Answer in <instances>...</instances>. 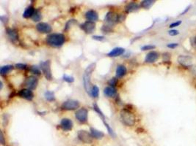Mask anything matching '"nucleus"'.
I'll list each match as a JSON object with an SVG mask.
<instances>
[{
	"mask_svg": "<svg viewBox=\"0 0 196 146\" xmlns=\"http://www.w3.org/2000/svg\"><path fill=\"white\" fill-rule=\"evenodd\" d=\"M46 43L49 45L54 48H60L64 44L66 41V36L63 34L53 33L46 36Z\"/></svg>",
	"mask_w": 196,
	"mask_h": 146,
	"instance_id": "nucleus-1",
	"label": "nucleus"
},
{
	"mask_svg": "<svg viewBox=\"0 0 196 146\" xmlns=\"http://www.w3.org/2000/svg\"><path fill=\"white\" fill-rule=\"evenodd\" d=\"M96 63H93V64H90L88 67L86 68L85 71H84V75H83V83H84V88L85 91H87V93L90 94L91 93V90L92 88L93 85L91 84V75H92L93 72L95 70L96 68Z\"/></svg>",
	"mask_w": 196,
	"mask_h": 146,
	"instance_id": "nucleus-2",
	"label": "nucleus"
},
{
	"mask_svg": "<svg viewBox=\"0 0 196 146\" xmlns=\"http://www.w3.org/2000/svg\"><path fill=\"white\" fill-rule=\"evenodd\" d=\"M121 119L123 123L127 126H134L136 121L133 113L127 109H123L121 111Z\"/></svg>",
	"mask_w": 196,
	"mask_h": 146,
	"instance_id": "nucleus-3",
	"label": "nucleus"
},
{
	"mask_svg": "<svg viewBox=\"0 0 196 146\" xmlns=\"http://www.w3.org/2000/svg\"><path fill=\"white\" fill-rule=\"evenodd\" d=\"M40 70L43 72L45 78L49 81L52 79V70H51V62L50 61H46L40 62Z\"/></svg>",
	"mask_w": 196,
	"mask_h": 146,
	"instance_id": "nucleus-4",
	"label": "nucleus"
},
{
	"mask_svg": "<svg viewBox=\"0 0 196 146\" xmlns=\"http://www.w3.org/2000/svg\"><path fill=\"white\" fill-rule=\"evenodd\" d=\"M77 136H78L79 139L84 143L91 144L93 142V137L92 134L85 130H80L77 133Z\"/></svg>",
	"mask_w": 196,
	"mask_h": 146,
	"instance_id": "nucleus-5",
	"label": "nucleus"
},
{
	"mask_svg": "<svg viewBox=\"0 0 196 146\" xmlns=\"http://www.w3.org/2000/svg\"><path fill=\"white\" fill-rule=\"evenodd\" d=\"M80 107V103L77 100H73V99H70V100L66 101L63 103L61 107L62 109L66 110H77Z\"/></svg>",
	"mask_w": 196,
	"mask_h": 146,
	"instance_id": "nucleus-6",
	"label": "nucleus"
},
{
	"mask_svg": "<svg viewBox=\"0 0 196 146\" xmlns=\"http://www.w3.org/2000/svg\"><path fill=\"white\" fill-rule=\"evenodd\" d=\"M87 116H88V111L86 108H80L75 113V117L77 120L80 123H84L87 121Z\"/></svg>",
	"mask_w": 196,
	"mask_h": 146,
	"instance_id": "nucleus-7",
	"label": "nucleus"
},
{
	"mask_svg": "<svg viewBox=\"0 0 196 146\" xmlns=\"http://www.w3.org/2000/svg\"><path fill=\"white\" fill-rule=\"evenodd\" d=\"M177 61L182 67H185V68H188V67H190L193 65V58L190 56L181 55L178 57Z\"/></svg>",
	"mask_w": 196,
	"mask_h": 146,
	"instance_id": "nucleus-8",
	"label": "nucleus"
},
{
	"mask_svg": "<svg viewBox=\"0 0 196 146\" xmlns=\"http://www.w3.org/2000/svg\"><path fill=\"white\" fill-rule=\"evenodd\" d=\"M119 21H121V16L114 12H107L105 16V21L107 22L110 24H114L115 23H118Z\"/></svg>",
	"mask_w": 196,
	"mask_h": 146,
	"instance_id": "nucleus-9",
	"label": "nucleus"
},
{
	"mask_svg": "<svg viewBox=\"0 0 196 146\" xmlns=\"http://www.w3.org/2000/svg\"><path fill=\"white\" fill-rule=\"evenodd\" d=\"M38 84V80L35 76H29L28 77L25 81V85L28 89L34 90L37 88Z\"/></svg>",
	"mask_w": 196,
	"mask_h": 146,
	"instance_id": "nucleus-10",
	"label": "nucleus"
},
{
	"mask_svg": "<svg viewBox=\"0 0 196 146\" xmlns=\"http://www.w3.org/2000/svg\"><path fill=\"white\" fill-rule=\"evenodd\" d=\"M81 28L85 33L92 34L96 30V23L95 22L87 21L81 25Z\"/></svg>",
	"mask_w": 196,
	"mask_h": 146,
	"instance_id": "nucleus-11",
	"label": "nucleus"
},
{
	"mask_svg": "<svg viewBox=\"0 0 196 146\" xmlns=\"http://www.w3.org/2000/svg\"><path fill=\"white\" fill-rule=\"evenodd\" d=\"M73 126H74V123L73 121L70 119L69 118H63L60 121V127L62 128V129L63 131L68 132L73 129Z\"/></svg>",
	"mask_w": 196,
	"mask_h": 146,
	"instance_id": "nucleus-12",
	"label": "nucleus"
},
{
	"mask_svg": "<svg viewBox=\"0 0 196 146\" xmlns=\"http://www.w3.org/2000/svg\"><path fill=\"white\" fill-rule=\"evenodd\" d=\"M36 29L40 33L48 34L52 32V26L47 23L40 22V23H38L36 25Z\"/></svg>",
	"mask_w": 196,
	"mask_h": 146,
	"instance_id": "nucleus-13",
	"label": "nucleus"
},
{
	"mask_svg": "<svg viewBox=\"0 0 196 146\" xmlns=\"http://www.w3.org/2000/svg\"><path fill=\"white\" fill-rule=\"evenodd\" d=\"M18 94H19V96H20V97L24 98V99L29 101L32 100V99H33L34 97L33 92H32L30 89H28V88H24V89H22L21 91H19Z\"/></svg>",
	"mask_w": 196,
	"mask_h": 146,
	"instance_id": "nucleus-14",
	"label": "nucleus"
},
{
	"mask_svg": "<svg viewBox=\"0 0 196 146\" xmlns=\"http://www.w3.org/2000/svg\"><path fill=\"white\" fill-rule=\"evenodd\" d=\"M159 57V54L156 51H151L146 56L145 58V62L151 64V63L156 62Z\"/></svg>",
	"mask_w": 196,
	"mask_h": 146,
	"instance_id": "nucleus-15",
	"label": "nucleus"
},
{
	"mask_svg": "<svg viewBox=\"0 0 196 146\" xmlns=\"http://www.w3.org/2000/svg\"><path fill=\"white\" fill-rule=\"evenodd\" d=\"M85 18L89 21L95 22L98 21V15L96 11L93 10H88L86 12Z\"/></svg>",
	"mask_w": 196,
	"mask_h": 146,
	"instance_id": "nucleus-16",
	"label": "nucleus"
},
{
	"mask_svg": "<svg viewBox=\"0 0 196 146\" xmlns=\"http://www.w3.org/2000/svg\"><path fill=\"white\" fill-rule=\"evenodd\" d=\"M124 52H125V49L121 47H117L110 50L107 53V56L109 57H118L123 54Z\"/></svg>",
	"mask_w": 196,
	"mask_h": 146,
	"instance_id": "nucleus-17",
	"label": "nucleus"
},
{
	"mask_svg": "<svg viewBox=\"0 0 196 146\" xmlns=\"http://www.w3.org/2000/svg\"><path fill=\"white\" fill-rule=\"evenodd\" d=\"M7 34H8V37H9L10 40L12 42H16L19 39V34H18V32L15 29H10V28H8L7 29Z\"/></svg>",
	"mask_w": 196,
	"mask_h": 146,
	"instance_id": "nucleus-18",
	"label": "nucleus"
},
{
	"mask_svg": "<svg viewBox=\"0 0 196 146\" xmlns=\"http://www.w3.org/2000/svg\"><path fill=\"white\" fill-rule=\"evenodd\" d=\"M104 94L107 97H114L116 96L117 91L114 87L107 86L104 88Z\"/></svg>",
	"mask_w": 196,
	"mask_h": 146,
	"instance_id": "nucleus-19",
	"label": "nucleus"
},
{
	"mask_svg": "<svg viewBox=\"0 0 196 146\" xmlns=\"http://www.w3.org/2000/svg\"><path fill=\"white\" fill-rule=\"evenodd\" d=\"M127 72L126 67L123 65H118L116 68V72H115V75H116L117 78H121L123 76H125Z\"/></svg>",
	"mask_w": 196,
	"mask_h": 146,
	"instance_id": "nucleus-20",
	"label": "nucleus"
},
{
	"mask_svg": "<svg viewBox=\"0 0 196 146\" xmlns=\"http://www.w3.org/2000/svg\"><path fill=\"white\" fill-rule=\"evenodd\" d=\"M139 8L140 6L137 3H136V2H130V3H129L125 7V11L127 13H129V12H132L137 10Z\"/></svg>",
	"mask_w": 196,
	"mask_h": 146,
	"instance_id": "nucleus-21",
	"label": "nucleus"
},
{
	"mask_svg": "<svg viewBox=\"0 0 196 146\" xmlns=\"http://www.w3.org/2000/svg\"><path fill=\"white\" fill-rule=\"evenodd\" d=\"M91 134H92L93 137L96 139H101L104 137V132L93 127L91 128Z\"/></svg>",
	"mask_w": 196,
	"mask_h": 146,
	"instance_id": "nucleus-22",
	"label": "nucleus"
},
{
	"mask_svg": "<svg viewBox=\"0 0 196 146\" xmlns=\"http://www.w3.org/2000/svg\"><path fill=\"white\" fill-rule=\"evenodd\" d=\"M35 10L33 7L32 6L28 7V8L25 10L24 12L23 18H32V15H33L34 13H35Z\"/></svg>",
	"mask_w": 196,
	"mask_h": 146,
	"instance_id": "nucleus-23",
	"label": "nucleus"
},
{
	"mask_svg": "<svg viewBox=\"0 0 196 146\" xmlns=\"http://www.w3.org/2000/svg\"><path fill=\"white\" fill-rule=\"evenodd\" d=\"M13 70V67L12 65L2 66L0 69V74L2 75H5L10 72Z\"/></svg>",
	"mask_w": 196,
	"mask_h": 146,
	"instance_id": "nucleus-24",
	"label": "nucleus"
},
{
	"mask_svg": "<svg viewBox=\"0 0 196 146\" xmlns=\"http://www.w3.org/2000/svg\"><path fill=\"white\" fill-rule=\"evenodd\" d=\"M155 3V1L153 0H144V1H142L140 4V6L142 8H145V9H149L150 8L153 4Z\"/></svg>",
	"mask_w": 196,
	"mask_h": 146,
	"instance_id": "nucleus-25",
	"label": "nucleus"
},
{
	"mask_svg": "<svg viewBox=\"0 0 196 146\" xmlns=\"http://www.w3.org/2000/svg\"><path fill=\"white\" fill-rule=\"evenodd\" d=\"M44 96L46 100L49 101V102H52V101L55 100V96H54V93L53 91H46L44 94Z\"/></svg>",
	"mask_w": 196,
	"mask_h": 146,
	"instance_id": "nucleus-26",
	"label": "nucleus"
},
{
	"mask_svg": "<svg viewBox=\"0 0 196 146\" xmlns=\"http://www.w3.org/2000/svg\"><path fill=\"white\" fill-rule=\"evenodd\" d=\"M98 94H99V88H98V87L96 85H93L92 88H91V90L90 95H91L92 97L96 98L98 96Z\"/></svg>",
	"mask_w": 196,
	"mask_h": 146,
	"instance_id": "nucleus-27",
	"label": "nucleus"
},
{
	"mask_svg": "<svg viewBox=\"0 0 196 146\" xmlns=\"http://www.w3.org/2000/svg\"><path fill=\"white\" fill-rule=\"evenodd\" d=\"M42 18V15H41V12H40V11L38 10H35V13H34V15H32V19L33 21H39L41 20Z\"/></svg>",
	"mask_w": 196,
	"mask_h": 146,
	"instance_id": "nucleus-28",
	"label": "nucleus"
},
{
	"mask_svg": "<svg viewBox=\"0 0 196 146\" xmlns=\"http://www.w3.org/2000/svg\"><path fill=\"white\" fill-rule=\"evenodd\" d=\"M103 122H104V124L105 125V126L107 127V129L108 131V133H109L110 134V136H112V137H115V132H113V130H112V128L110 126V125L108 124L107 122H106V121H103Z\"/></svg>",
	"mask_w": 196,
	"mask_h": 146,
	"instance_id": "nucleus-29",
	"label": "nucleus"
},
{
	"mask_svg": "<svg viewBox=\"0 0 196 146\" xmlns=\"http://www.w3.org/2000/svg\"><path fill=\"white\" fill-rule=\"evenodd\" d=\"M63 81H66V82L68 83H71L74 82V78L72 76H70V75H64L63 77Z\"/></svg>",
	"mask_w": 196,
	"mask_h": 146,
	"instance_id": "nucleus-30",
	"label": "nucleus"
},
{
	"mask_svg": "<svg viewBox=\"0 0 196 146\" xmlns=\"http://www.w3.org/2000/svg\"><path fill=\"white\" fill-rule=\"evenodd\" d=\"M155 48H156V46L153 45H143L142 47H141V50L146 51V50H153V49Z\"/></svg>",
	"mask_w": 196,
	"mask_h": 146,
	"instance_id": "nucleus-31",
	"label": "nucleus"
},
{
	"mask_svg": "<svg viewBox=\"0 0 196 146\" xmlns=\"http://www.w3.org/2000/svg\"><path fill=\"white\" fill-rule=\"evenodd\" d=\"M117 83H118V78H111V79L108 81V84L110 85V86L114 87V88H115V85H117Z\"/></svg>",
	"mask_w": 196,
	"mask_h": 146,
	"instance_id": "nucleus-32",
	"label": "nucleus"
},
{
	"mask_svg": "<svg viewBox=\"0 0 196 146\" xmlns=\"http://www.w3.org/2000/svg\"><path fill=\"white\" fill-rule=\"evenodd\" d=\"M31 72L33 73V74H35V75H40V70L38 69V67H35V66H32L30 69Z\"/></svg>",
	"mask_w": 196,
	"mask_h": 146,
	"instance_id": "nucleus-33",
	"label": "nucleus"
},
{
	"mask_svg": "<svg viewBox=\"0 0 196 146\" xmlns=\"http://www.w3.org/2000/svg\"><path fill=\"white\" fill-rule=\"evenodd\" d=\"M181 21H175L173 22V23H170V26H169V27L170 28V29H173V28H175V27H177V26H179V25L181 24Z\"/></svg>",
	"mask_w": 196,
	"mask_h": 146,
	"instance_id": "nucleus-34",
	"label": "nucleus"
},
{
	"mask_svg": "<svg viewBox=\"0 0 196 146\" xmlns=\"http://www.w3.org/2000/svg\"><path fill=\"white\" fill-rule=\"evenodd\" d=\"M15 67H16L17 69H19V70H26L27 66L24 64H22V63H19V64H15Z\"/></svg>",
	"mask_w": 196,
	"mask_h": 146,
	"instance_id": "nucleus-35",
	"label": "nucleus"
},
{
	"mask_svg": "<svg viewBox=\"0 0 196 146\" xmlns=\"http://www.w3.org/2000/svg\"><path fill=\"white\" fill-rule=\"evenodd\" d=\"M76 22H77V21H76V20H74V19H71V20H69L67 22V23H66V28H65V30H68V28L70 27V26H71V25H72L73 23H76Z\"/></svg>",
	"mask_w": 196,
	"mask_h": 146,
	"instance_id": "nucleus-36",
	"label": "nucleus"
},
{
	"mask_svg": "<svg viewBox=\"0 0 196 146\" xmlns=\"http://www.w3.org/2000/svg\"><path fill=\"white\" fill-rule=\"evenodd\" d=\"M168 34L170 36H176V35L179 34V32L176 29H171V30L168 31Z\"/></svg>",
	"mask_w": 196,
	"mask_h": 146,
	"instance_id": "nucleus-37",
	"label": "nucleus"
},
{
	"mask_svg": "<svg viewBox=\"0 0 196 146\" xmlns=\"http://www.w3.org/2000/svg\"><path fill=\"white\" fill-rule=\"evenodd\" d=\"M179 45V43H169V44L167 45V47L168 48L174 49L176 48H177Z\"/></svg>",
	"mask_w": 196,
	"mask_h": 146,
	"instance_id": "nucleus-38",
	"label": "nucleus"
},
{
	"mask_svg": "<svg viewBox=\"0 0 196 146\" xmlns=\"http://www.w3.org/2000/svg\"><path fill=\"white\" fill-rule=\"evenodd\" d=\"M93 39L95 40H98V41H102L104 40V36H98V35H95V36H93Z\"/></svg>",
	"mask_w": 196,
	"mask_h": 146,
	"instance_id": "nucleus-39",
	"label": "nucleus"
},
{
	"mask_svg": "<svg viewBox=\"0 0 196 146\" xmlns=\"http://www.w3.org/2000/svg\"><path fill=\"white\" fill-rule=\"evenodd\" d=\"M170 59V54L169 53H165L164 54H163V59H164V61H169Z\"/></svg>",
	"mask_w": 196,
	"mask_h": 146,
	"instance_id": "nucleus-40",
	"label": "nucleus"
},
{
	"mask_svg": "<svg viewBox=\"0 0 196 146\" xmlns=\"http://www.w3.org/2000/svg\"><path fill=\"white\" fill-rule=\"evenodd\" d=\"M190 6H187V8H185V10H184L183 11V12H181V13L180 14V15H184V14H186L187 12H188L189 10H190Z\"/></svg>",
	"mask_w": 196,
	"mask_h": 146,
	"instance_id": "nucleus-41",
	"label": "nucleus"
},
{
	"mask_svg": "<svg viewBox=\"0 0 196 146\" xmlns=\"http://www.w3.org/2000/svg\"><path fill=\"white\" fill-rule=\"evenodd\" d=\"M1 143H2V144H5V139H4V135L2 132H1Z\"/></svg>",
	"mask_w": 196,
	"mask_h": 146,
	"instance_id": "nucleus-42",
	"label": "nucleus"
},
{
	"mask_svg": "<svg viewBox=\"0 0 196 146\" xmlns=\"http://www.w3.org/2000/svg\"><path fill=\"white\" fill-rule=\"evenodd\" d=\"M194 44H195V47H196V36H195V38H194Z\"/></svg>",
	"mask_w": 196,
	"mask_h": 146,
	"instance_id": "nucleus-43",
	"label": "nucleus"
}]
</instances>
